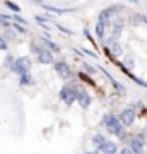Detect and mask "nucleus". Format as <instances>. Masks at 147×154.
I'll use <instances>...</instances> for the list:
<instances>
[{
	"label": "nucleus",
	"mask_w": 147,
	"mask_h": 154,
	"mask_svg": "<svg viewBox=\"0 0 147 154\" xmlns=\"http://www.w3.org/2000/svg\"><path fill=\"white\" fill-rule=\"evenodd\" d=\"M142 22H145V26H147V19H145L144 16H142Z\"/></svg>",
	"instance_id": "nucleus-28"
},
{
	"label": "nucleus",
	"mask_w": 147,
	"mask_h": 154,
	"mask_svg": "<svg viewBox=\"0 0 147 154\" xmlns=\"http://www.w3.org/2000/svg\"><path fill=\"white\" fill-rule=\"evenodd\" d=\"M12 19H14V21H16L17 24H21V26H26V24H27V21H26V19H22V17H19L17 14H16L14 17H12Z\"/></svg>",
	"instance_id": "nucleus-19"
},
{
	"label": "nucleus",
	"mask_w": 147,
	"mask_h": 154,
	"mask_svg": "<svg viewBox=\"0 0 147 154\" xmlns=\"http://www.w3.org/2000/svg\"><path fill=\"white\" fill-rule=\"evenodd\" d=\"M0 50H2V51L7 50V41L4 39V36H0Z\"/></svg>",
	"instance_id": "nucleus-23"
},
{
	"label": "nucleus",
	"mask_w": 147,
	"mask_h": 154,
	"mask_svg": "<svg viewBox=\"0 0 147 154\" xmlns=\"http://www.w3.org/2000/svg\"><path fill=\"white\" fill-rule=\"evenodd\" d=\"M38 2H39V0H38Z\"/></svg>",
	"instance_id": "nucleus-30"
},
{
	"label": "nucleus",
	"mask_w": 147,
	"mask_h": 154,
	"mask_svg": "<svg viewBox=\"0 0 147 154\" xmlns=\"http://www.w3.org/2000/svg\"><path fill=\"white\" fill-rule=\"evenodd\" d=\"M58 29H60V31H63V33H67V34H72V31H70V29H65L63 26H58Z\"/></svg>",
	"instance_id": "nucleus-26"
},
{
	"label": "nucleus",
	"mask_w": 147,
	"mask_h": 154,
	"mask_svg": "<svg viewBox=\"0 0 147 154\" xmlns=\"http://www.w3.org/2000/svg\"><path fill=\"white\" fill-rule=\"evenodd\" d=\"M103 123L104 127L108 128L109 134H113L116 135L118 139H125V130H123V125H121V122L118 116L115 115H104L103 116Z\"/></svg>",
	"instance_id": "nucleus-1"
},
{
	"label": "nucleus",
	"mask_w": 147,
	"mask_h": 154,
	"mask_svg": "<svg viewBox=\"0 0 147 154\" xmlns=\"http://www.w3.org/2000/svg\"><path fill=\"white\" fill-rule=\"evenodd\" d=\"M111 12H109V9L106 7V9H103V11L99 12V17H98V21H101V22H104V24H108L109 22V19H111Z\"/></svg>",
	"instance_id": "nucleus-13"
},
{
	"label": "nucleus",
	"mask_w": 147,
	"mask_h": 154,
	"mask_svg": "<svg viewBox=\"0 0 147 154\" xmlns=\"http://www.w3.org/2000/svg\"><path fill=\"white\" fill-rule=\"evenodd\" d=\"M14 29H16L17 33H26V28L21 26V24H17V22H14Z\"/></svg>",
	"instance_id": "nucleus-22"
},
{
	"label": "nucleus",
	"mask_w": 147,
	"mask_h": 154,
	"mask_svg": "<svg viewBox=\"0 0 147 154\" xmlns=\"http://www.w3.org/2000/svg\"><path fill=\"white\" fill-rule=\"evenodd\" d=\"M44 9L50 12H53V14H67V12H70V11H62V9H57V7H50V5H44Z\"/></svg>",
	"instance_id": "nucleus-16"
},
{
	"label": "nucleus",
	"mask_w": 147,
	"mask_h": 154,
	"mask_svg": "<svg viewBox=\"0 0 147 154\" xmlns=\"http://www.w3.org/2000/svg\"><path fill=\"white\" fill-rule=\"evenodd\" d=\"M118 154H133L130 151V147H121L120 151H118Z\"/></svg>",
	"instance_id": "nucleus-24"
},
{
	"label": "nucleus",
	"mask_w": 147,
	"mask_h": 154,
	"mask_svg": "<svg viewBox=\"0 0 147 154\" xmlns=\"http://www.w3.org/2000/svg\"><path fill=\"white\" fill-rule=\"evenodd\" d=\"M128 146H130V151L133 154H142V151H144V137H142V135L132 137Z\"/></svg>",
	"instance_id": "nucleus-6"
},
{
	"label": "nucleus",
	"mask_w": 147,
	"mask_h": 154,
	"mask_svg": "<svg viewBox=\"0 0 147 154\" xmlns=\"http://www.w3.org/2000/svg\"><path fill=\"white\" fill-rule=\"evenodd\" d=\"M29 69H31V60H29L27 57H19V58H16L14 63H12V67H11V70L19 74V75L29 72Z\"/></svg>",
	"instance_id": "nucleus-2"
},
{
	"label": "nucleus",
	"mask_w": 147,
	"mask_h": 154,
	"mask_svg": "<svg viewBox=\"0 0 147 154\" xmlns=\"http://www.w3.org/2000/svg\"><path fill=\"white\" fill-rule=\"evenodd\" d=\"M19 84H21V86H31V84H34L33 75H31L29 72H26V74H21V75H19Z\"/></svg>",
	"instance_id": "nucleus-12"
},
{
	"label": "nucleus",
	"mask_w": 147,
	"mask_h": 154,
	"mask_svg": "<svg viewBox=\"0 0 147 154\" xmlns=\"http://www.w3.org/2000/svg\"><path fill=\"white\" fill-rule=\"evenodd\" d=\"M14 60H16V58H12V57L9 55V57H7V58H5V60H4V65H5V67H9V69H11V67H12V63H14Z\"/></svg>",
	"instance_id": "nucleus-20"
},
{
	"label": "nucleus",
	"mask_w": 147,
	"mask_h": 154,
	"mask_svg": "<svg viewBox=\"0 0 147 154\" xmlns=\"http://www.w3.org/2000/svg\"><path fill=\"white\" fill-rule=\"evenodd\" d=\"M75 101L82 106V108H89V105H91V96H89L86 91L79 89V91H77V96H75Z\"/></svg>",
	"instance_id": "nucleus-7"
},
{
	"label": "nucleus",
	"mask_w": 147,
	"mask_h": 154,
	"mask_svg": "<svg viewBox=\"0 0 147 154\" xmlns=\"http://www.w3.org/2000/svg\"><path fill=\"white\" fill-rule=\"evenodd\" d=\"M99 152H103V154H116L118 152V146H116V142H113V140H106V142L103 144V147L99 149Z\"/></svg>",
	"instance_id": "nucleus-9"
},
{
	"label": "nucleus",
	"mask_w": 147,
	"mask_h": 154,
	"mask_svg": "<svg viewBox=\"0 0 147 154\" xmlns=\"http://www.w3.org/2000/svg\"><path fill=\"white\" fill-rule=\"evenodd\" d=\"M120 122L123 127H132L135 123V111L132 110V108H125V110L120 113Z\"/></svg>",
	"instance_id": "nucleus-4"
},
{
	"label": "nucleus",
	"mask_w": 147,
	"mask_h": 154,
	"mask_svg": "<svg viewBox=\"0 0 147 154\" xmlns=\"http://www.w3.org/2000/svg\"><path fill=\"white\" fill-rule=\"evenodd\" d=\"M55 63V70H57V74L62 77V79H69V77L72 75V70H70V65L67 63V62L63 60H58V62H53Z\"/></svg>",
	"instance_id": "nucleus-5"
},
{
	"label": "nucleus",
	"mask_w": 147,
	"mask_h": 154,
	"mask_svg": "<svg viewBox=\"0 0 147 154\" xmlns=\"http://www.w3.org/2000/svg\"><path fill=\"white\" fill-rule=\"evenodd\" d=\"M86 154H99V151H96V149H94V151H89V152H86Z\"/></svg>",
	"instance_id": "nucleus-27"
},
{
	"label": "nucleus",
	"mask_w": 147,
	"mask_h": 154,
	"mask_svg": "<svg viewBox=\"0 0 147 154\" xmlns=\"http://www.w3.org/2000/svg\"><path fill=\"white\" fill-rule=\"evenodd\" d=\"M0 24L2 26H9V17L4 16V14H0Z\"/></svg>",
	"instance_id": "nucleus-21"
},
{
	"label": "nucleus",
	"mask_w": 147,
	"mask_h": 154,
	"mask_svg": "<svg viewBox=\"0 0 147 154\" xmlns=\"http://www.w3.org/2000/svg\"><path fill=\"white\" fill-rule=\"evenodd\" d=\"M130 2H135V4H137V0H130Z\"/></svg>",
	"instance_id": "nucleus-29"
},
{
	"label": "nucleus",
	"mask_w": 147,
	"mask_h": 154,
	"mask_svg": "<svg viewBox=\"0 0 147 154\" xmlns=\"http://www.w3.org/2000/svg\"><path fill=\"white\" fill-rule=\"evenodd\" d=\"M60 99L65 103L67 106L69 105H72L74 101H75V96H77V89H74V88H70V86H63V88L60 89Z\"/></svg>",
	"instance_id": "nucleus-3"
},
{
	"label": "nucleus",
	"mask_w": 147,
	"mask_h": 154,
	"mask_svg": "<svg viewBox=\"0 0 147 154\" xmlns=\"http://www.w3.org/2000/svg\"><path fill=\"white\" fill-rule=\"evenodd\" d=\"M93 147L96 149V151H99V149L103 147V144L106 142V137H104L103 134H94V137H93Z\"/></svg>",
	"instance_id": "nucleus-11"
},
{
	"label": "nucleus",
	"mask_w": 147,
	"mask_h": 154,
	"mask_svg": "<svg viewBox=\"0 0 147 154\" xmlns=\"http://www.w3.org/2000/svg\"><path fill=\"white\" fill-rule=\"evenodd\" d=\"M34 19H36V22H38V24H41V26H44V28H48V26H46L48 19H44V17H41V16H36Z\"/></svg>",
	"instance_id": "nucleus-18"
},
{
	"label": "nucleus",
	"mask_w": 147,
	"mask_h": 154,
	"mask_svg": "<svg viewBox=\"0 0 147 154\" xmlns=\"http://www.w3.org/2000/svg\"><path fill=\"white\" fill-rule=\"evenodd\" d=\"M38 62L39 63H43V65L53 63V55H51V51H48L46 48H41V51L38 53Z\"/></svg>",
	"instance_id": "nucleus-8"
},
{
	"label": "nucleus",
	"mask_w": 147,
	"mask_h": 154,
	"mask_svg": "<svg viewBox=\"0 0 147 154\" xmlns=\"http://www.w3.org/2000/svg\"><path fill=\"white\" fill-rule=\"evenodd\" d=\"M104 29H106V24L104 22H101V21L96 22V36L98 38H103L104 36Z\"/></svg>",
	"instance_id": "nucleus-14"
},
{
	"label": "nucleus",
	"mask_w": 147,
	"mask_h": 154,
	"mask_svg": "<svg viewBox=\"0 0 147 154\" xmlns=\"http://www.w3.org/2000/svg\"><path fill=\"white\" fill-rule=\"evenodd\" d=\"M113 51H115V53H121V46H120V45H115Z\"/></svg>",
	"instance_id": "nucleus-25"
},
{
	"label": "nucleus",
	"mask_w": 147,
	"mask_h": 154,
	"mask_svg": "<svg viewBox=\"0 0 147 154\" xmlns=\"http://www.w3.org/2000/svg\"><path fill=\"white\" fill-rule=\"evenodd\" d=\"M39 41H41L46 48H48V51H60V46H58L57 43H53V41H51L50 38H46V36H41V38H39Z\"/></svg>",
	"instance_id": "nucleus-10"
},
{
	"label": "nucleus",
	"mask_w": 147,
	"mask_h": 154,
	"mask_svg": "<svg viewBox=\"0 0 147 154\" xmlns=\"http://www.w3.org/2000/svg\"><path fill=\"white\" fill-rule=\"evenodd\" d=\"M5 7H9V9H11L12 12H21V7L17 5V4H14V2H11V0H5Z\"/></svg>",
	"instance_id": "nucleus-15"
},
{
	"label": "nucleus",
	"mask_w": 147,
	"mask_h": 154,
	"mask_svg": "<svg viewBox=\"0 0 147 154\" xmlns=\"http://www.w3.org/2000/svg\"><path fill=\"white\" fill-rule=\"evenodd\" d=\"M14 38H16V33H14L12 29H7L5 34H4V39L7 41V39H14Z\"/></svg>",
	"instance_id": "nucleus-17"
}]
</instances>
